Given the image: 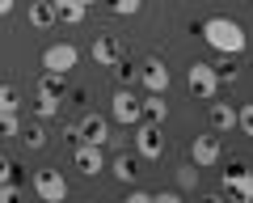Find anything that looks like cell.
Here are the masks:
<instances>
[{
  "label": "cell",
  "mask_w": 253,
  "mask_h": 203,
  "mask_svg": "<svg viewBox=\"0 0 253 203\" xmlns=\"http://www.w3.org/2000/svg\"><path fill=\"white\" fill-rule=\"evenodd\" d=\"M203 43L211 47V51H219V55H241L245 51V26L232 17H207L203 21Z\"/></svg>",
  "instance_id": "cell-1"
},
{
  "label": "cell",
  "mask_w": 253,
  "mask_h": 203,
  "mask_svg": "<svg viewBox=\"0 0 253 203\" xmlns=\"http://www.w3.org/2000/svg\"><path fill=\"white\" fill-rule=\"evenodd\" d=\"M135 157H144V161H161V157H165L161 123H148V119L135 123Z\"/></svg>",
  "instance_id": "cell-2"
},
{
  "label": "cell",
  "mask_w": 253,
  "mask_h": 203,
  "mask_svg": "<svg viewBox=\"0 0 253 203\" xmlns=\"http://www.w3.org/2000/svg\"><path fill=\"white\" fill-rule=\"evenodd\" d=\"M190 93H194V98H203V102H211L219 93V76H215V64H207V59H194V64H190Z\"/></svg>",
  "instance_id": "cell-3"
},
{
  "label": "cell",
  "mask_w": 253,
  "mask_h": 203,
  "mask_svg": "<svg viewBox=\"0 0 253 203\" xmlns=\"http://www.w3.org/2000/svg\"><path fill=\"white\" fill-rule=\"evenodd\" d=\"M34 195L42 203H63L68 199V178H63L59 169H38L34 174Z\"/></svg>",
  "instance_id": "cell-4"
},
{
  "label": "cell",
  "mask_w": 253,
  "mask_h": 203,
  "mask_svg": "<svg viewBox=\"0 0 253 203\" xmlns=\"http://www.w3.org/2000/svg\"><path fill=\"white\" fill-rule=\"evenodd\" d=\"M76 64H81V51H76L72 43H51V47L42 51V68H46V72H59V76H68Z\"/></svg>",
  "instance_id": "cell-5"
},
{
  "label": "cell",
  "mask_w": 253,
  "mask_h": 203,
  "mask_svg": "<svg viewBox=\"0 0 253 203\" xmlns=\"http://www.w3.org/2000/svg\"><path fill=\"white\" fill-rule=\"evenodd\" d=\"M224 157V144H219V131H211V136H194L190 140V161L199 169H211L215 161Z\"/></svg>",
  "instance_id": "cell-6"
},
{
  "label": "cell",
  "mask_w": 253,
  "mask_h": 203,
  "mask_svg": "<svg viewBox=\"0 0 253 203\" xmlns=\"http://www.w3.org/2000/svg\"><path fill=\"white\" fill-rule=\"evenodd\" d=\"M110 119L114 123H123V127H135L144 114H139V98L131 89H118L114 98H110Z\"/></svg>",
  "instance_id": "cell-7"
},
{
  "label": "cell",
  "mask_w": 253,
  "mask_h": 203,
  "mask_svg": "<svg viewBox=\"0 0 253 203\" xmlns=\"http://www.w3.org/2000/svg\"><path fill=\"white\" fill-rule=\"evenodd\" d=\"M110 140V123L101 119V114H84L81 123H76V144H106Z\"/></svg>",
  "instance_id": "cell-8"
},
{
  "label": "cell",
  "mask_w": 253,
  "mask_h": 203,
  "mask_svg": "<svg viewBox=\"0 0 253 203\" xmlns=\"http://www.w3.org/2000/svg\"><path fill=\"white\" fill-rule=\"evenodd\" d=\"M72 161H76V169H81L84 178H97L101 169H106V157H101V144H76Z\"/></svg>",
  "instance_id": "cell-9"
},
{
  "label": "cell",
  "mask_w": 253,
  "mask_h": 203,
  "mask_svg": "<svg viewBox=\"0 0 253 203\" xmlns=\"http://www.w3.org/2000/svg\"><path fill=\"white\" fill-rule=\"evenodd\" d=\"M118 59H123V43H118L114 34H97L93 38V64L97 68H114Z\"/></svg>",
  "instance_id": "cell-10"
},
{
  "label": "cell",
  "mask_w": 253,
  "mask_h": 203,
  "mask_svg": "<svg viewBox=\"0 0 253 203\" xmlns=\"http://www.w3.org/2000/svg\"><path fill=\"white\" fill-rule=\"evenodd\" d=\"M139 81H144L148 93H169V68H165L161 59H148V64L139 68Z\"/></svg>",
  "instance_id": "cell-11"
},
{
  "label": "cell",
  "mask_w": 253,
  "mask_h": 203,
  "mask_svg": "<svg viewBox=\"0 0 253 203\" xmlns=\"http://www.w3.org/2000/svg\"><path fill=\"white\" fill-rule=\"evenodd\" d=\"M224 191L236 195V199H249V195H253V178H249V169H245V165L228 169V174H224Z\"/></svg>",
  "instance_id": "cell-12"
},
{
  "label": "cell",
  "mask_w": 253,
  "mask_h": 203,
  "mask_svg": "<svg viewBox=\"0 0 253 203\" xmlns=\"http://www.w3.org/2000/svg\"><path fill=\"white\" fill-rule=\"evenodd\" d=\"M51 4H55V17L68 21V26H81V21L89 17V4H84V0H51Z\"/></svg>",
  "instance_id": "cell-13"
},
{
  "label": "cell",
  "mask_w": 253,
  "mask_h": 203,
  "mask_svg": "<svg viewBox=\"0 0 253 203\" xmlns=\"http://www.w3.org/2000/svg\"><path fill=\"white\" fill-rule=\"evenodd\" d=\"M139 114H144L148 123H165V114H169L165 93H148V98H139Z\"/></svg>",
  "instance_id": "cell-14"
},
{
  "label": "cell",
  "mask_w": 253,
  "mask_h": 203,
  "mask_svg": "<svg viewBox=\"0 0 253 203\" xmlns=\"http://www.w3.org/2000/svg\"><path fill=\"white\" fill-rule=\"evenodd\" d=\"M211 127H215V131H236V106H228V102H211Z\"/></svg>",
  "instance_id": "cell-15"
},
{
  "label": "cell",
  "mask_w": 253,
  "mask_h": 203,
  "mask_svg": "<svg viewBox=\"0 0 253 203\" xmlns=\"http://www.w3.org/2000/svg\"><path fill=\"white\" fill-rule=\"evenodd\" d=\"M110 174H114L118 182H135V178H139V157H126V152L114 157V161H110Z\"/></svg>",
  "instance_id": "cell-16"
},
{
  "label": "cell",
  "mask_w": 253,
  "mask_h": 203,
  "mask_svg": "<svg viewBox=\"0 0 253 203\" xmlns=\"http://www.w3.org/2000/svg\"><path fill=\"white\" fill-rule=\"evenodd\" d=\"M30 21H34L38 30H51L55 21H59V17H55V4H51V0H34V4H30Z\"/></svg>",
  "instance_id": "cell-17"
},
{
  "label": "cell",
  "mask_w": 253,
  "mask_h": 203,
  "mask_svg": "<svg viewBox=\"0 0 253 203\" xmlns=\"http://www.w3.org/2000/svg\"><path fill=\"white\" fill-rule=\"evenodd\" d=\"M17 140H26V148H46V127H42V119L30 123V127H21Z\"/></svg>",
  "instance_id": "cell-18"
},
{
  "label": "cell",
  "mask_w": 253,
  "mask_h": 203,
  "mask_svg": "<svg viewBox=\"0 0 253 203\" xmlns=\"http://www.w3.org/2000/svg\"><path fill=\"white\" fill-rule=\"evenodd\" d=\"M38 93H42V98H63V76H59V72H42Z\"/></svg>",
  "instance_id": "cell-19"
},
{
  "label": "cell",
  "mask_w": 253,
  "mask_h": 203,
  "mask_svg": "<svg viewBox=\"0 0 253 203\" xmlns=\"http://www.w3.org/2000/svg\"><path fill=\"white\" fill-rule=\"evenodd\" d=\"M194 186H199V165L194 161L177 165V191H194Z\"/></svg>",
  "instance_id": "cell-20"
},
{
  "label": "cell",
  "mask_w": 253,
  "mask_h": 203,
  "mask_svg": "<svg viewBox=\"0 0 253 203\" xmlns=\"http://www.w3.org/2000/svg\"><path fill=\"white\" fill-rule=\"evenodd\" d=\"M34 114L38 119H55V114H59V98H42V93H38V102H34Z\"/></svg>",
  "instance_id": "cell-21"
},
{
  "label": "cell",
  "mask_w": 253,
  "mask_h": 203,
  "mask_svg": "<svg viewBox=\"0 0 253 203\" xmlns=\"http://www.w3.org/2000/svg\"><path fill=\"white\" fill-rule=\"evenodd\" d=\"M139 9H144V0H110V13H118V17H135Z\"/></svg>",
  "instance_id": "cell-22"
},
{
  "label": "cell",
  "mask_w": 253,
  "mask_h": 203,
  "mask_svg": "<svg viewBox=\"0 0 253 203\" xmlns=\"http://www.w3.org/2000/svg\"><path fill=\"white\" fill-rule=\"evenodd\" d=\"M17 131H21L17 110H0V136H17Z\"/></svg>",
  "instance_id": "cell-23"
},
{
  "label": "cell",
  "mask_w": 253,
  "mask_h": 203,
  "mask_svg": "<svg viewBox=\"0 0 253 203\" xmlns=\"http://www.w3.org/2000/svg\"><path fill=\"white\" fill-rule=\"evenodd\" d=\"M21 195H26V191H21L13 178H9V182H0V203H13V199H21Z\"/></svg>",
  "instance_id": "cell-24"
},
{
  "label": "cell",
  "mask_w": 253,
  "mask_h": 203,
  "mask_svg": "<svg viewBox=\"0 0 253 203\" xmlns=\"http://www.w3.org/2000/svg\"><path fill=\"white\" fill-rule=\"evenodd\" d=\"M21 102H17V93L9 89V85H0V110H17Z\"/></svg>",
  "instance_id": "cell-25"
},
{
  "label": "cell",
  "mask_w": 253,
  "mask_h": 203,
  "mask_svg": "<svg viewBox=\"0 0 253 203\" xmlns=\"http://www.w3.org/2000/svg\"><path fill=\"white\" fill-rule=\"evenodd\" d=\"M236 127H241L245 136L253 131V110H249V106H241V110H236Z\"/></svg>",
  "instance_id": "cell-26"
},
{
  "label": "cell",
  "mask_w": 253,
  "mask_h": 203,
  "mask_svg": "<svg viewBox=\"0 0 253 203\" xmlns=\"http://www.w3.org/2000/svg\"><path fill=\"white\" fill-rule=\"evenodd\" d=\"M181 199V191H156L152 195V203H177Z\"/></svg>",
  "instance_id": "cell-27"
},
{
  "label": "cell",
  "mask_w": 253,
  "mask_h": 203,
  "mask_svg": "<svg viewBox=\"0 0 253 203\" xmlns=\"http://www.w3.org/2000/svg\"><path fill=\"white\" fill-rule=\"evenodd\" d=\"M126 203H152V191H139V186H135V191L126 195Z\"/></svg>",
  "instance_id": "cell-28"
},
{
  "label": "cell",
  "mask_w": 253,
  "mask_h": 203,
  "mask_svg": "<svg viewBox=\"0 0 253 203\" xmlns=\"http://www.w3.org/2000/svg\"><path fill=\"white\" fill-rule=\"evenodd\" d=\"M9 178H13V161L0 157V182H9Z\"/></svg>",
  "instance_id": "cell-29"
},
{
  "label": "cell",
  "mask_w": 253,
  "mask_h": 203,
  "mask_svg": "<svg viewBox=\"0 0 253 203\" xmlns=\"http://www.w3.org/2000/svg\"><path fill=\"white\" fill-rule=\"evenodd\" d=\"M13 4H17V0H0V17H9V13H13Z\"/></svg>",
  "instance_id": "cell-30"
},
{
  "label": "cell",
  "mask_w": 253,
  "mask_h": 203,
  "mask_svg": "<svg viewBox=\"0 0 253 203\" xmlns=\"http://www.w3.org/2000/svg\"><path fill=\"white\" fill-rule=\"evenodd\" d=\"M84 4H93V0H84Z\"/></svg>",
  "instance_id": "cell-31"
},
{
  "label": "cell",
  "mask_w": 253,
  "mask_h": 203,
  "mask_svg": "<svg viewBox=\"0 0 253 203\" xmlns=\"http://www.w3.org/2000/svg\"><path fill=\"white\" fill-rule=\"evenodd\" d=\"M0 51H4V43H0Z\"/></svg>",
  "instance_id": "cell-32"
}]
</instances>
